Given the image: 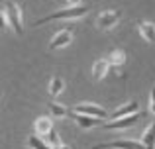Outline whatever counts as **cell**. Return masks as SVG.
Listing matches in <instances>:
<instances>
[{"label": "cell", "instance_id": "obj_9", "mask_svg": "<svg viewBox=\"0 0 155 149\" xmlns=\"http://www.w3.org/2000/svg\"><path fill=\"white\" fill-rule=\"evenodd\" d=\"M140 110V102L137 100H130L128 104H124V106H120V108H116V110L112 112V114H108L112 120H116V118H122V116H128V114H134V112H137Z\"/></svg>", "mask_w": 155, "mask_h": 149}, {"label": "cell", "instance_id": "obj_15", "mask_svg": "<svg viewBox=\"0 0 155 149\" xmlns=\"http://www.w3.org/2000/svg\"><path fill=\"white\" fill-rule=\"evenodd\" d=\"M63 88H65V83H63L61 76H53V79L49 80V94L53 96V98L59 96L61 92H63Z\"/></svg>", "mask_w": 155, "mask_h": 149}, {"label": "cell", "instance_id": "obj_4", "mask_svg": "<svg viewBox=\"0 0 155 149\" xmlns=\"http://www.w3.org/2000/svg\"><path fill=\"white\" fill-rule=\"evenodd\" d=\"M73 112H79V114H87L91 118H98V120H106L108 118V110L102 108L100 104H94V102H83L79 106H75Z\"/></svg>", "mask_w": 155, "mask_h": 149}, {"label": "cell", "instance_id": "obj_22", "mask_svg": "<svg viewBox=\"0 0 155 149\" xmlns=\"http://www.w3.org/2000/svg\"><path fill=\"white\" fill-rule=\"evenodd\" d=\"M51 149H71L69 145H63V143H59V145H53Z\"/></svg>", "mask_w": 155, "mask_h": 149}, {"label": "cell", "instance_id": "obj_18", "mask_svg": "<svg viewBox=\"0 0 155 149\" xmlns=\"http://www.w3.org/2000/svg\"><path fill=\"white\" fill-rule=\"evenodd\" d=\"M43 139H45V141L49 143L51 147H53V145H59V143H61V138H59V134H57V131L53 130V128H51V130L45 134V138H43Z\"/></svg>", "mask_w": 155, "mask_h": 149}, {"label": "cell", "instance_id": "obj_16", "mask_svg": "<svg viewBox=\"0 0 155 149\" xmlns=\"http://www.w3.org/2000/svg\"><path fill=\"white\" fill-rule=\"evenodd\" d=\"M28 147H30V149H51V145L41 138V135H30V139H28Z\"/></svg>", "mask_w": 155, "mask_h": 149}, {"label": "cell", "instance_id": "obj_1", "mask_svg": "<svg viewBox=\"0 0 155 149\" xmlns=\"http://www.w3.org/2000/svg\"><path fill=\"white\" fill-rule=\"evenodd\" d=\"M87 14H88V6H81V4H77V6H67V8L55 10V12H51V14L43 16V18L35 20L34 26H41V24L55 22V20H79Z\"/></svg>", "mask_w": 155, "mask_h": 149}, {"label": "cell", "instance_id": "obj_2", "mask_svg": "<svg viewBox=\"0 0 155 149\" xmlns=\"http://www.w3.org/2000/svg\"><path fill=\"white\" fill-rule=\"evenodd\" d=\"M6 22L8 28L14 31L16 35H22L24 34V16H22V8L18 6L16 2H8L6 4Z\"/></svg>", "mask_w": 155, "mask_h": 149}, {"label": "cell", "instance_id": "obj_6", "mask_svg": "<svg viewBox=\"0 0 155 149\" xmlns=\"http://www.w3.org/2000/svg\"><path fill=\"white\" fill-rule=\"evenodd\" d=\"M120 18L122 14L118 10H106L96 18V26H98V30H112L114 26H118Z\"/></svg>", "mask_w": 155, "mask_h": 149}, {"label": "cell", "instance_id": "obj_20", "mask_svg": "<svg viewBox=\"0 0 155 149\" xmlns=\"http://www.w3.org/2000/svg\"><path fill=\"white\" fill-rule=\"evenodd\" d=\"M147 108H149V112H155V98H153V92L149 94V104H147Z\"/></svg>", "mask_w": 155, "mask_h": 149}, {"label": "cell", "instance_id": "obj_11", "mask_svg": "<svg viewBox=\"0 0 155 149\" xmlns=\"http://www.w3.org/2000/svg\"><path fill=\"white\" fill-rule=\"evenodd\" d=\"M51 128H53V122H51L49 116H39V118L34 122V131H35V135H45L47 131L51 130Z\"/></svg>", "mask_w": 155, "mask_h": 149}, {"label": "cell", "instance_id": "obj_5", "mask_svg": "<svg viewBox=\"0 0 155 149\" xmlns=\"http://www.w3.org/2000/svg\"><path fill=\"white\" fill-rule=\"evenodd\" d=\"M92 149H143V145L140 139H114V141L92 145Z\"/></svg>", "mask_w": 155, "mask_h": 149}, {"label": "cell", "instance_id": "obj_12", "mask_svg": "<svg viewBox=\"0 0 155 149\" xmlns=\"http://www.w3.org/2000/svg\"><path fill=\"white\" fill-rule=\"evenodd\" d=\"M110 71V65L106 59H98V61H94V65H92V79L94 80H102L106 75H108Z\"/></svg>", "mask_w": 155, "mask_h": 149}, {"label": "cell", "instance_id": "obj_21", "mask_svg": "<svg viewBox=\"0 0 155 149\" xmlns=\"http://www.w3.org/2000/svg\"><path fill=\"white\" fill-rule=\"evenodd\" d=\"M67 6H77V4H81V0H63Z\"/></svg>", "mask_w": 155, "mask_h": 149}, {"label": "cell", "instance_id": "obj_7", "mask_svg": "<svg viewBox=\"0 0 155 149\" xmlns=\"http://www.w3.org/2000/svg\"><path fill=\"white\" fill-rule=\"evenodd\" d=\"M71 41H73V31L69 30V28H65V30L57 31V34L51 37V41H49V51L63 49V47H67Z\"/></svg>", "mask_w": 155, "mask_h": 149}, {"label": "cell", "instance_id": "obj_13", "mask_svg": "<svg viewBox=\"0 0 155 149\" xmlns=\"http://www.w3.org/2000/svg\"><path fill=\"white\" fill-rule=\"evenodd\" d=\"M140 141H141V145H143V149H153V145H155V126H153V122L145 128V131L141 134Z\"/></svg>", "mask_w": 155, "mask_h": 149}, {"label": "cell", "instance_id": "obj_17", "mask_svg": "<svg viewBox=\"0 0 155 149\" xmlns=\"http://www.w3.org/2000/svg\"><path fill=\"white\" fill-rule=\"evenodd\" d=\"M49 114H51V118L61 120V118H65V116H69V110L65 106H61V104H57V102H49Z\"/></svg>", "mask_w": 155, "mask_h": 149}, {"label": "cell", "instance_id": "obj_3", "mask_svg": "<svg viewBox=\"0 0 155 149\" xmlns=\"http://www.w3.org/2000/svg\"><path fill=\"white\" fill-rule=\"evenodd\" d=\"M145 112H134V114H128V116H122V118H116L112 120L110 124H104V130H128V128H134L137 122H141V120L145 118Z\"/></svg>", "mask_w": 155, "mask_h": 149}, {"label": "cell", "instance_id": "obj_14", "mask_svg": "<svg viewBox=\"0 0 155 149\" xmlns=\"http://www.w3.org/2000/svg\"><path fill=\"white\" fill-rule=\"evenodd\" d=\"M106 61H108L110 67H122L126 63V51L124 49H114V51H110Z\"/></svg>", "mask_w": 155, "mask_h": 149}, {"label": "cell", "instance_id": "obj_23", "mask_svg": "<svg viewBox=\"0 0 155 149\" xmlns=\"http://www.w3.org/2000/svg\"><path fill=\"white\" fill-rule=\"evenodd\" d=\"M0 98H2V92H0Z\"/></svg>", "mask_w": 155, "mask_h": 149}, {"label": "cell", "instance_id": "obj_10", "mask_svg": "<svg viewBox=\"0 0 155 149\" xmlns=\"http://www.w3.org/2000/svg\"><path fill=\"white\" fill-rule=\"evenodd\" d=\"M137 30H140V35L147 43H153L155 41V24L153 22H147V20L137 22Z\"/></svg>", "mask_w": 155, "mask_h": 149}, {"label": "cell", "instance_id": "obj_19", "mask_svg": "<svg viewBox=\"0 0 155 149\" xmlns=\"http://www.w3.org/2000/svg\"><path fill=\"white\" fill-rule=\"evenodd\" d=\"M8 30V22H6V14L0 10V31H6Z\"/></svg>", "mask_w": 155, "mask_h": 149}, {"label": "cell", "instance_id": "obj_8", "mask_svg": "<svg viewBox=\"0 0 155 149\" xmlns=\"http://www.w3.org/2000/svg\"><path fill=\"white\" fill-rule=\"evenodd\" d=\"M69 116H71V118L77 122V126L83 128V130H91V128L100 126L98 118H91V116H87V114H79V112H71L69 110Z\"/></svg>", "mask_w": 155, "mask_h": 149}]
</instances>
